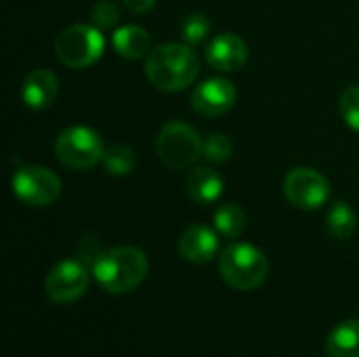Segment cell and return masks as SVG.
Here are the masks:
<instances>
[{
    "mask_svg": "<svg viewBox=\"0 0 359 357\" xmlns=\"http://www.w3.org/2000/svg\"><path fill=\"white\" fill-rule=\"evenodd\" d=\"M200 74V59L189 44L166 42L145 57V76L151 86L164 93L185 90Z\"/></svg>",
    "mask_w": 359,
    "mask_h": 357,
    "instance_id": "obj_1",
    "label": "cell"
},
{
    "mask_svg": "<svg viewBox=\"0 0 359 357\" xmlns=\"http://www.w3.org/2000/svg\"><path fill=\"white\" fill-rule=\"evenodd\" d=\"M149 271L147 255L137 246H114L93 263L97 284L109 295H128L139 288Z\"/></svg>",
    "mask_w": 359,
    "mask_h": 357,
    "instance_id": "obj_2",
    "label": "cell"
},
{
    "mask_svg": "<svg viewBox=\"0 0 359 357\" xmlns=\"http://www.w3.org/2000/svg\"><path fill=\"white\" fill-rule=\"evenodd\" d=\"M219 274L236 290H255L267 280L269 261L257 246L236 242L221 252Z\"/></svg>",
    "mask_w": 359,
    "mask_h": 357,
    "instance_id": "obj_3",
    "label": "cell"
},
{
    "mask_svg": "<svg viewBox=\"0 0 359 357\" xmlns=\"http://www.w3.org/2000/svg\"><path fill=\"white\" fill-rule=\"evenodd\" d=\"M105 40L97 25L74 23L61 29L55 38V55L57 59L72 69L90 67L103 55Z\"/></svg>",
    "mask_w": 359,
    "mask_h": 357,
    "instance_id": "obj_4",
    "label": "cell"
},
{
    "mask_svg": "<svg viewBox=\"0 0 359 357\" xmlns=\"http://www.w3.org/2000/svg\"><path fill=\"white\" fill-rule=\"evenodd\" d=\"M55 156L69 170H90L103 162L105 145L95 128L76 124L59 133L55 141Z\"/></svg>",
    "mask_w": 359,
    "mask_h": 357,
    "instance_id": "obj_5",
    "label": "cell"
},
{
    "mask_svg": "<svg viewBox=\"0 0 359 357\" xmlns=\"http://www.w3.org/2000/svg\"><path fill=\"white\" fill-rule=\"evenodd\" d=\"M158 158L172 170L194 166L204 156V141L198 130L181 120L168 122L156 139Z\"/></svg>",
    "mask_w": 359,
    "mask_h": 357,
    "instance_id": "obj_6",
    "label": "cell"
},
{
    "mask_svg": "<svg viewBox=\"0 0 359 357\" xmlns=\"http://www.w3.org/2000/svg\"><path fill=\"white\" fill-rule=\"evenodd\" d=\"M13 194L25 206H50L61 196V179L46 166L27 164L15 170L11 179Z\"/></svg>",
    "mask_w": 359,
    "mask_h": 357,
    "instance_id": "obj_7",
    "label": "cell"
},
{
    "mask_svg": "<svg viewBox=\"0 0 359 357\" xmlns=\"http://www.w3.org/2000/svg\"><path fill=\"white\" fill-rule=\"evenodd\" d=\"M284 196L297 208L316 210L328 202L330 183L320 170L309 166H297L284 177Z\"/></svg>",
    "mask_w": 359,
    "mask_h": 357,
    "instance_id": "obj_8",
    "label": "cell"
},
{
    "mask_svg": "<svg viewBox=\"0 0 359 357\" xmlns=\"http://www.w3.org/2000/svg\"><path fill=\"white\" fill-rule=\"evenodd\" d=\"M88 269L78 259L59 261L44 280V292L53 303L67 305L84 297L88 290Z\"/></svg>",
    "mask_w": 359,
    "mask_h": 357,
    "instance_id": "obj_9",
    "label": "cell"
},
{
    "mask_svg": "<svg viewBox=\"0 0 359 357\" xmlns=\"http://www.w3.org/2000/svg\"><path fill=\"white\" fill-rule=\"evenodd\" d=\"M238 101V90L227 78H208L200 82L191 93V107L196 114L217 118L227 114Z\"/></svg>",
    "mask_w": 359,
    "mask_h": 357,
    "instance_id": "obj_10",
    "label": "cell"
},
{
    "mask_svg": "<svg viewBox=\"0 0 359 357\" xmlns=\"http://www.w3.org/2000/svg\"><path fill=\"white\" fill-rule=\"evenodd\" d=\"M206 63L219 72H238L248 61V46L242 36L225 32L206 44Z\"/></svg>",
    "mask_w": 359,
    "mask_h": 357,
    "instance_id": "obj_11",
    "label": "cell"
},
{
    "mask_svg": "<svg viewBox=\"0 0 359 357\" xmlns=\"http://www.w3.org/2000/svg\"><path fill=\"white\" fill-rule=\"evenodd\" d=\"M219 231L210 229L206 225H191L187 227L179 242H177V250L179 255L194 263V265H204L208 261H212L219 252Z\"/></svg>",
    "mask_w": 359,
    "mask_h": 357,
    "instance_id": "obj_12",
    "label": "cell"
},
{
    "mask_svg": "<svg viewBox=\"0 0 359 357\" xmlns=\"http://www.w3.org/2000/svg\"><path fill=\"white\" fill-rule=\"evenodd\" d=\"M59 95V80L57 76L46 69V67H38V69H32L23 84H21V99L23 103L29 107V109H46L55 103Z\"/></svg>",
    "mask_w": 359,
    "mask_h": 357,
    "instance_id": "obj_13",
    "label": "cell"
},
{
    "mask_svg": "<svg viewBox=\"0 0 359 357\" xmlns=\"http://www.w3.org/2000/svg\"><path fill=\"white\" fill-rule=\"evenodd\" d=\"M185 191L198 204H212L223 194V177L208 166H196L185 179Z\"/></svg>",
    "mask_w": 359,
    "mask_h": 357,
    "instance_id": "obj_14",
    "label": "cell"
},
{
    "mask_svg": "<svg viewBox=\"0 0 359 357\" xmlns=\"http://www.w3.org/2000/svg\"><path fill=\"white\" fill-rule=\"evenodd\" d=\"M111 46L122 55L124 59H141L147 57L151 50V36L141 25H122L111 36Z\"/></svg>",
    "mask_w": 359,
    "mask_h": 357,
    "instance_id": "obj_15",
    "label": "cell"
},
{
    "mask_svg": "<svg viewBox=\"0 0 359 357\" xmlns=\"http://www.w3.org/2000/svg\"><path fill=\"white\" fill-rule=\"evenodd\" d=\"M328 357H359V320H345L326 339Z\"/></svg>",
    "mask_w": 359,
    "mask_h": 357,
    "instance_id": "obj_16",
    "label": "cell"
},
{
    "mask_svg": "<svg viewBox=\"0 0 359 357\" xmlns=\"http://www.w3.org/2000/svg\"><path fill=\"white\" fill-rule=\"evenodd\" d=\"M326 227H328L330 236H334L339 240H347L358 229V215L347 202L339 200L330 206V210L326 215Z\"/></svg>",
    "mask_w": 359,
    "mask_h": 357,
    "instance_id": "obj_17",
    "label": "cell"
},
{
    "mask_svg": "<svg viewBox=\"0 0 359 357\" xmlns=\"http://www.w3.org/2000/svg\"><path fill=\"white\" fill-rule=\"evenodd\" d=\"M215 229L229 240H236L244 234L246 229V213L242 210V206L227 202L221 204L215 213Z\"/></svg>",
    "mask_w": 359,
    "mask_h": 357,
    "instance_id": "obj_18",
    "label": "cell"
},
{
    "mask_svg": "<svg viewBox=\"0 0 359 357\" xmlns=\"http://www.w3.org/2000/svg\"><path fill=\"white\" fill-rule=\"evenodd\" d=\"M103 166L111 177H124L135 170L137 166V156L128 145L116 143L109 149H105L103 156Z\"/></svg>",
    "mask_w": 359,
    "mask_h": 357,
    "instance_id": "obj_19",
    "label": "cell"
},
{
    "mask_svg": "<svg viewBox=\"0 0 359 357\" xmlns=\"http://www.w3.org/2000/svg\"><path fill=\"white\" fill-rule=\"evenodd\" d=\"M181 36H183V42L189 44V46L202 44L210 36L208 17L202 15V13H194V15L185 17L183 23H181Z\"/></svg>",
    "mask_w": 359,
    "mask_h": 357,
    "instance_id": "obj_20",
    "label": "cell"
},
{
    "mask_svg": "<svg viewBox=\"0 0 359 357\" xmlns=\"http://www.w3.org/2000/svg\"><path fill=\"white\" fill-rule=\"evenodd\" d=\"M233 143L225 133H210L204 139V158L210 162H227L231 158Z\"/></svg>",
    "mask_w": 359,
    "mask_h": 357,
    "instance_id": "obj_21",
    "label": "cell"
},
{
    "mask_svg": "<svg viewBox=\"0 0 359 357\" xmlns=\"http://www.w3.org/2000/svg\"><path fill=\"white\" fill-rule=\"evenodd\" d=\"M341 116L345 120V124L351 130L359 133V84L345 88V93L341 95Z\"/></svg>",
    "mask_w": 359,
    "mask_h": 357,
    "instance_id": "obj_22",
    "label": "cell"
},
{
    "mask_svg": "<svg viewBox=\"0 0 359 357\" xmlns=\"http://www.w3.org/2000/svg\"><path fill=\"white\" fill-rule=\"evenodd\" d=\"M90 19L99 29H109L120 21V8L114 0H99L90 8Z\"/></svg>",
    "mask_w": 359,
    "mask_h": 357,
    "instance_id": "obj_23",
    "label": "cell"
},
{
    "mask_svg": "<svg viewBox=\"0 0 359 357\" xmlns=\"http://www.w3.org/2000/svg\"><path fill=\"white\" fill-rule=\"evenodd\" d=\"M122 2L135 15H145L156 6V0H122Z\"/></svg>",
    "mask_w": 359,
    "mask_h": 357,
    "instance_id": "obj_24",
    "label": "cell"
}]
</instances>
